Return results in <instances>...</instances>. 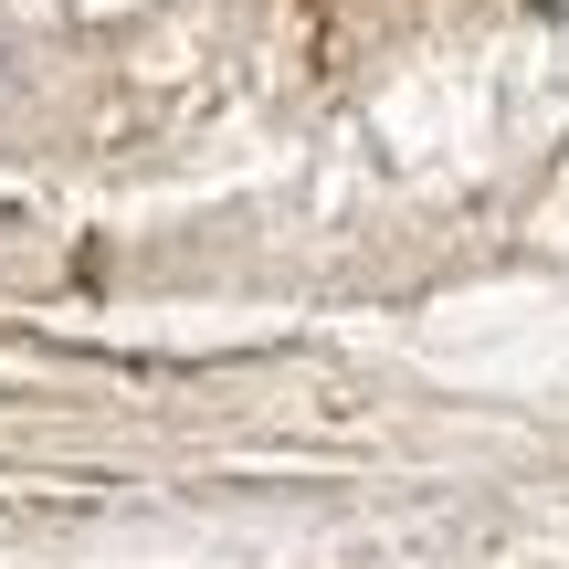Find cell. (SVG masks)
Returning <instances> with one entry per match:
<instances>
[]
</instances>
